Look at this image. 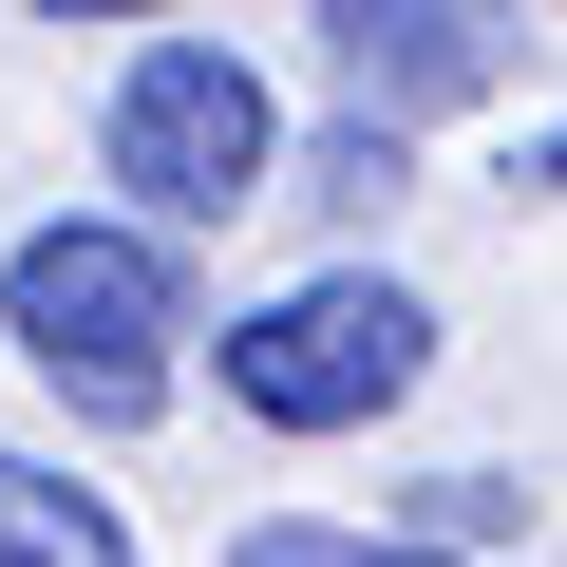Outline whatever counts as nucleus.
Here are the masks:
<instances>
[{"label":"nucleus","instance_id":"nucleus-1","mask_svg":"<svg viewBox=\"0 0 567 567\" xmlns=\"http://www.w3.org/2000/svg\"><path fill=\"white\" fill-rule=\"evenodd\" d=\"M0 341L39 360V398H58L76 435L171 416V360H189V246L133 227V208L20 227V246H0Z\"/></svg>","mask_w":567,"mask_h":567},{"label":"nucleus","instance_id":"nucleus-2","mask_svg":"<svg viewBox=\"0 0 567 567\" xmlns=\"http://www.w3.org/2000/svg\"><path fill=\"white\" fill-rule=\"evenodd\" d=\"M416 379H435V303L379 265H322L227 322V416H265V435H379Z\"/></svg>","mask_w":567,"mask_h":567},{"label":"nucleus","instance_id":"nucleus-3","mask_svg":"<svg viewBox=\"0 0 567 567\" xmlns=\"http://www.w3.org/2000/svg\"><path fill=\"white\" fill-rule=\"evenodd\" d=\"M95 171L133 189V227H227V208H265V171H284V114H265V76L227 58V39H152L133 76H114V114H95Z\"/></svg>","mask_w":567,"mask_h":567},{"label":"nucleus","instance_id":"nucleus-4","mask_svg":"<svg viewBox=\"0 0 567 567\" xmlns=\"http://www.w3.org/2000/svg\"><path fill=\"white\" fill-rule=\"evenodd\" d=\"M511 58H529L511 0H322V76H341V114H379V133L511 95Z\"/></svg>","mask_w":567,"mask_h":567},{"label":"nucleus","instance_id":"nucleus-5","mask_svg":"<svg viewBox=\"0 0 567 567\" xmlns=\"http://www.w3.org/2000/svg\"><path fill=\"white\" fill-rule=\"evenodd\" d=\"M0 567H133L114 492H76L58 454H0Z\"/></svg>","mask_w":567,"mask_h":567},{"label":"nucleus","instance_id":"nucleus-6","mask_svg":"<svg viewBox=\"0 0 567 567\" xmlns=\"http://www.w3.org/2000/svg\"><path fill=\"white\" fill-rule=\"evenodd\" d=\"M227 567H454V548H416V529H322V511H265Z\"/></svg>","mask_w":567,"mask_h":567},{"label":"nucleus","instance_id":"nucleus-7","mask_svg":"<svg viewBox=\"0 0 567 567\" xmlns=\"http://www.w3.org/2000/svg\"><path fill=\"white\" fill-rule=\"evenodd\" d=\"M398 529H416V548H454V567H492V548L529 529V492H511V473H435V492H416Z\"/></svg>","mask_w":567,"mask_h":567},{"label":"nucleus","instance_id":"nucleus-8","mask_svg":"<svg viewBox=\"0 0 567 567\" xmlns=\"http://www.w3.org/2000/svg\"><path fill=\"white\" fill-rule=\"evenodd\" d=\"M303 189H322V208H398V133H379V114H341V133H322V171H303Z\"/></svg>","mask_w":567,"mask_h":567},{"label":"nucleus","instance_id":"nucleus-9","mask_svg":"<svg viewBox=\"0 0 567 567\" xmlns=\"http://www.w3.org/2000/svg\"><path fill=\"white\" fill-rule=\"evenodd\" d=\"M58 39H133V20H171V0H39Z\"/></svg>","mask_w":567,"mask_h":567}]
</instances>
